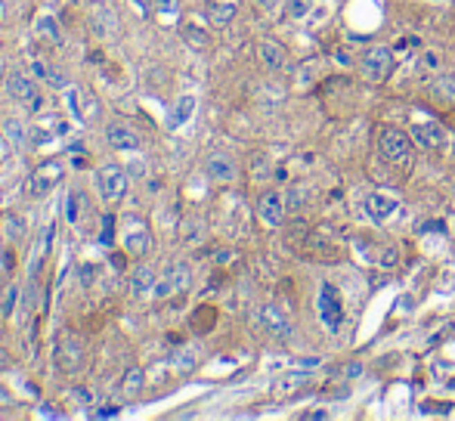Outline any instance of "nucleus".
Wrapping results in <instances>:
<instances>
[{"label": "nucleus", "instance_id": "9b49d317", "mask_svg": "<svg viewBox=\"0 0 455 421\" xmlns=\"http://www.w3.org/2000/svg\"><path fill=\"white\" fill-rule=\"evenodd\" d=\"M105 139H109V146L111 149H118V152H136L140 149V133L134 130V127H127V124H118V121H111L109 127H105Z\"/></svg>", "mask_w": 455, "mask_h": 421}, {"label": "nucleus", "instance_id": "1a4fd4ad", "mask_svg": "<svg viewBox=\"0 0 455 421\" xmlns=\"http://www.w3.org/2000/svg\"><path fill=\"white\" fill-rule=\"evenodd\" d=\"M400 208V196H393V192H384V189H378V192H372V196L366 198V214H368V220L372 223H387V220L397 214Z\"/></svg>", "mask_w": 455, "mask_h": 421}, {"label": "nucleus", "instance_id": "4468645a", "mask_svg": "<svg viewBox=\"0 0 455 421\" xmlns=\"http://www.w3.org/2000/svg\"><path fill=\"white\" fill-rule=\"evenodd\" d=\"M260 323H263V329H267L269 335H276V338H288V335H292V323L285 319V313H282L279 307H263V310H260Z\"/></svg>", "mask_w": 455, "mask_h": 421}, {"label": "nucleus", "instance_id": "393cba45", "mask_svg": "<svg viewBox=\"0 0 455 421\" xmlns=\"http://www.w3.org/2000/svg\"><path fill=\"white\" fill-rule=\"evenodd\" d=\"M235 16V3H211V22L214 25H229Z\"/></svg>", "mask_w": 455, "mask_h": 421}, {"label": "nucleus", "instance_id": "a878e982", "mask_svg": "<svg viewBox=\"0 0 455 421\" xmlns=\"http://www.w3.org/2000/svg\"><path fill=\"white\" fill-rule=\"evenodd\" d=\"M431 87H434V93H440L443 99H455V75H437V81Z\"/></svg>", "mask_w": 455, "mask_h": 421}, {"label": "nucleus", "instance_id": "6e6552de", "mask_svg": "<svg viewBox=\"0 0 455 421\" xmlns=\"http://www.w3.org/2000/svg\"><path fill=\"white\" fill-rule=\"evenodd\" d=\"M285 211H288V202L282 192L269 189L260 196V202H257V214H260V220L269 226V230H276V226L285 223Z\"/></svg>", "mask_w": 455, "mask_h": 421}, {"label": "nucleus", "instance_id": "423d86ee", "mask_svg": "<svg viewBox=\"0 0 455 421\" xmlns=\"http://www.w3.org/2000/svg\"><path fill=\"white\" fill-rule=\"evenodd\" d=\"M359 65H362V75H366V81H372V84L387 81V75H391V65H393L391 46H372V50L362 56Z\"/></svg>", "mask_w": 455, "mask_h": 421}, {"label": "nucleus", "instance_id": "2eb2a0df", "mask_svg": "<svg viewBox=\"0 0 455 421\" xmlns=\"http://www.w3.org/2000/svg\"><path fill=\"white\" fill-rule=\"evenodd\" d=\"M35 35L41 37V41L53 44V46H62V28H59V22H56L53 12H41V16L35 19Z\"/></svg>", "mask_w": 455, "mask_h": 421}, {"label": "nucleus", "instance_id": "5701e85b", "mask_svg": "<svg viewBox=\"0 0 455 421\" xmlns=\"http://www.w3.org/2000/svg\"><path fill=\"white\" fill-rule=\"evenodd\" d=\"M170 282H174V291H186L189 285H193V270H189V264H174L168 270Z\"/></svg>", "mask_w": 455, "mask_h": 421}, {"label": "nucleus", "instance_id": "412c9836", "mask_svg": "<svg viewBox=\"0 0 455 421\" xmlns=\"http://www.w3.org/2000/svg\"><path fill=\"white\" fill-rule=\"evenodd\" d=\"M193 115H195V96H180L174 105V112H170V118H168V127L186 124Z\"/></svg>", "mask_w": 455, "mask_h": 421}, {"label": "nucleus", "instance_id": "e433bc0d", "mask_svg": "<svg viewBox=\"0 0 455 421\" xmlns=\"http://www.w3.org/2000/svg\"><path fill=\"white\" fill-rule=\"evenodd\" d=\"M158 10H161L164 16H174V12L180 10V0H158Z\"/></svg>", "mask_w": 455, "mask_h": 421}, {"label": "nucleus", "instance_id": "cd10ccee", "mask_svg": "<svg viewBox=\"0 0 455 421\" xmlns=\"http://www.w3.org/2000/svg\"><path fill=\"white\" fill-rule=\"evenodd\" d=\"M285 6L292 19H307L310 10H313V0H285Z\"/></svg>", "mask_w": 455, "mask_h": 421}, {"label": "nucleus", "instance_id": "c756f323", "mask_svg": "<svg viewBox=\"0 0 455 421\" xmlns=\"http://www.w3.org/2000/svg\"><path fill=\"white\" fill-rule=\"evenodd\" d=\"M421 69H431V71H437L440 69V53H434V50H427V53H421Z\"/></svg>", "mask_w": 455, "mask_h": 421}, {"label": "nucleus", "instance_id": "9d476101", "mask_svg": "<svg viewBox=\"0 0 455 421\" xmlns=\"http://www.w3.org/2000/svg\"><path fill=\"white\" fill-rule=\"evenodd\" d=\"M127 232H124V248H127L130 257H146L149 254V245H152V236H149V226L136 217H127L124 220Z\"/></svg>", "mask_w": 455, "mask_h": 421}, {"label": "nucleus", "instance_id": "ea45409f", "mask_svg": "<svg viewBox=\"0 0 455 421\" xmlns=\"http://www.w3.org/2000/svg\"><path fill=\"white\" fill-rule=\"evenodd\" d=\"M6 359H10V356H6V347L0 344V369H3V366H6Z\"/></svg>", "mask_w": 455, "mask_h": 421}, {"label": "nucleus", "instance_id": "bb28decb", "mask_svg": "<svg viewBox=\"0 0 455 421\" xmlns=\"http://www.w3.org/2000/svg\"><path fill=\"white\" fill-rule=\"evenodd\" d=\"M183 41L189 46H195V50H204L208 46V37H204L202 28H195V25H183Z\"/></svg>", "mask_w": 455, "mask_h": 421}, {"label": "nucleus", "instance_id": "f8f14e48", "mask_svg": "<svg viewBox=\"0 0 455 421\" xmlns=\"http://www.w3.org/2000/svg\"><path fill=\"white\" fill-rule=\"evenodd\" d=\"M257 56H260V62L267 65L269 71H288L292 69V56H288V50L282 44H276V41H260Z\"/></svg>", "mask_w": 455, "mask_h": 421}, {"label": "nucleus", "instance_id": "b1692460", "mask_svg": "<svg viewBox=\"0 0 455 421\" xmlns=\"http://www.w3.org/2000/svg\"><path fill=\"white\" fill-rule=\"evenodd\" d=\"M3 133H6V139H10L12 146H25V143H28V130H25V124L16 121V118H6Z\"/></svg>", "mask_w": 455, "mask_h": 421}, {"label": "nucleus", "instance_id": "4c0bfd02", "mask_svg": "<svg viewBox=\"0 0 455 421\" xmlns=\"http://www.w3.org/2000/svg\"><path fill=\"white\" fill-rule=\"evenodd\" d=\"M303 418H307V421H322V418H328V412H325V409H316V412H303Z\"/></svg>", "mask_w": 455, "mask_h": 421}, {"label": "nucleus", "instance_id": "f704fd0d", "mask_svg": "<svg viewBox=\"0 0 455 421\" xmlns=\"http://www.w3.org/2000/svg\"><path fill=\"white\" fill-rule=\"evenodd\" d=\"M285 202H288V208H292V211H298L301 202H307V192H301V186H298V189H292V196H288Z\"/></svg>", "mask_w": 455, "mask_h": 421}, {"label": "nucleus", "instance_id": "c85d7f7f", "mask_svg": "<svg viewBox=\"0 0 455 421\" xmlns=\"http://www.w3.org/2000/svg\"><path fill=\"white\" fill-rule=\"evenodd\" d=\"M301 384H303V375H288V378H282L279 384H276V397H288V393H294Z\"/></svg>", "mask_w": 455, "mask_h": 421}, {"label": "nucleus", "instance_id": "2f4dec72", "mask_svg": "<svg viewBox=\"0 0 455 421\" xmlns=\"http://www.w3.org/2000/svg\"><path fill=\"white\" fill-rule=\"evenodd\" d=\"M16 298H19V289L12 285V289L6 291V298H3V307H0V313H3V316H10V313H12V307H16Z\"/></svg>", "mask_w": 455, "mask_h": 421}, {"label": "nucleus", "instance_id": "58836bf2", "mask_svg": "<svg viewBox=\"0 0 455 421\" xmlns=\"http://www.w3.org/2000/svg\"><path fill=\"white\" fill-rule=\"evenodd\" d=\"M254 6H260V10H276V6H279V0H254Z\"/></svg>", "mask_w": 455, "mask_h": 421}, {"label": "nucleus", "instance_id": "dca6fc26", "mask_svg": "<svg viewBox=\"0 0 455 421\" xmlns=\"http://www.w3.org/2000/svg\"><path fill=\"white\" fill-rule=\"evenodd\" d=\"M409 133H412V139L421 146V149H437V146L443 143V127L434 124V121H427V124H415Z\"/></svg>", "mask_w": 455, "mask_h": 421}, {"label": "nucleus", "instance_id": "0eeeda50", "mask_svg": "<svg viewBox=\"0 0 455 421\" xmlns=\"http://www.w3.org/2000/svg\"><path fill=\"white\" fill-rule=\"evenodd\" d=\"M381 152H384L387 162L409 164V158H412V137L403 130H384L381 133Z\"/></svg>", "mask_w": 455, "mask_h": 421}, {"label": "nucleus", "instance_id": "a19ab883", "mask_svg": "<svg viewBox=\"0 0 455 421\" xmlns=\"http://www.w3.org/2000/svg\"><path fill=\"white\" fill-rule=\"evenodd\" d=\"M47 3H50V6H56V3H59V0H47Z\"/></svg>", "mask_w": 455, "mask_h": 421}, {"label": "nucleus", "instance_id": "79ce46f5", "mask_svg": "<svg viewBox=\"0 0 455 421\" xmlns=\"http://www.w3.org/2000/svg\"><path fill=\"white\" fill-rule=\"evenodd\" d=\"M434 3H443V0H434Z\"/></svg>", "mask_w": 455, "mask_h": 421}, {"label": "nucleus", "instance_id": "39448f33", "mask_svg": "<svg viewBox=\"0 0 455 421\" xmlns=\"http://www.w3.org/2000/svg\"><path fill=\"white\" fill-rule=\"evenodd\" d=\"M62 162H56V158H47L44 164H37L35 173H31V180H28V196L31 198H44V196H50L53 192V186L56 183H62Z\"/></svg>", "mask_w": 455, "mask_h": 421}, {"label": "nucleus", "instance_id": "7c9ffc66", "mask_svg": "<svg viewBox=\"0 0 455 421\" xmlns=\"http://www.w3.org/2000/svg\"><path fill=\"white\" fill-rule=\"evenodd\" d=\"M195 363H199V353L195 350H180V356H177V366H180V369H193Z\"/></svg>", "mask_w": 455, "mask_h": 421}, {"label": "nucleus", "instance_id": "7ed1b4c3", "mask_svg": "<svg viewBox=\"0 0 455 421\" xmlns=\"http://www.w3.org/2000/svg\"><path fill=\"white\" fill-rule=\"evenodd\" d=\"M319 319H322V325H325L328 332H338L341 329V323H344V300H341V291H338V285H332V282H322L319 285Z\"/></svg>", "mask_w": 455, "mask_h": 421}, {"label": "nucleus", "instance_id": "6ab92c4d", "mask_svg": "<svg viewBox=\"0 0 455 421\" xmlns=\"http://www.w3.org/2000/svg\"><path fill=\"white\" fill-rule=\"evenodd\" d=\"M62 208H65V220H69L71 226H81V214H84V208H87V198H84V192L75 189V192L65 196Z\"/></svg>", "mask_w": 455, "mask_h": 421}, {"label": "nucleus", "instance_id": "aec40b11", "mask_svg": "<svg viewBox=\"0 0 455 421\" xmlns=\"http://www.w3.org/2000/svg\"><path fill=\"white\" fill-rule=\"evenodd\" d=\"M155 273H152V266H140V270L134 273V279H130V289H134V295L136 298H146L155 291Z\"/></svg>", "mask_w": 455, "mask_h": 421}, {"label": "nucleus", "instance_id": "72a5a7b5", "mask_svg": "<svg viewBox=\"0 0 455 421\" xmlns=\"http://www.w3.org/2000/svg\"><path fill=\"white\" fill-rule=\"evenodd\" d=\"M100 115V103L96 99H84V121H93Z\"/></svg>", "mask_w": 455, "mask_h": 421}, {"label": "nucleus", "instance_id": "473e14b6", "mask_svg": "<svg viewBox=\"0 0 455 421\" xmlns=\"http://www.w3.org/2000/svg\"><path fill=\"white\" fill-rule=\"evenodd\" d=\"M334 375H344V378H359L362 375V366L359 363H347L341 369H334Z\"/></svg>", "mask_w": 455, "mask_h": 421}, {"label": "nucleus", "instance_id": "f3484780", "mask_svg": "<svg viewBox=\"0 0 455 421\" xmlns=\"http://www.w3.org/2000/svg\"><path fill=\"white\" fill-rule=\"evenodd\" d=\"M93 31L102 37H115L118 35V16L111 12V6H96L93 10Z\"/></svg>", "mask_w": 455, "mask_h": 421}, {"label": "nucleus", "instance_id": "4be33fe9", "mask_svg": "<svg viewBox=\"0 0 455 421\" xmlns=\"http://www.w3.org/2000/svg\"><path fill=\"white\" fill-rule=\"evenodd\" d=\"M121 387H124V397H140L143 393V387H146V375H143V369H136V366H130L127 372H124V381H121Z\"/></svg>", "mask_w": 455, "mask_h": 421}, {"label": "nucleus", "instance_id": "20e7f679", "mask_svg": "<svg viewBox=\"0 0 455 421\" xmlns=\"http://www.w3.org/2000/svg\"><path fill=\"white\" fill-rule=\"evenodd\" d=\"M53 356H56V366L65 375H78V372L84 369V347H81V341H78V335H71V332H62V335L56 338Z\"/></svg>", "mask_w": 455, "mask_h": 421}, {"label": "nucleus", "instance_id": "a211bd4d", "mask_svg": "<svg viewBox=\"0 0 455 421\" xmlns=\"http://www.w3.org/2000/svg\"><path fill=\"white\" fill-rule=\"evenodd\" d=\"M0 232H3V239H6L10 245H19V242L25 239V220L19 217V214L6 211L3 220H0Z\"/></svg>", "mask_w": 455, "mask_h": 421}, {"label": "nucleus", "instance_id": "f03ea898", "mask_svg": "<svg viewBox=\"0 0 455 421\" xmlns=\"http://www.w3.org/2000/svg\"><path fill=\"white\" fill-rule=\"evenodd\" d=\"M6 93L16 99L19 105H28V112H41L44 109V93L37 81L25 71H10L6 75Z\"/></svg>", "mask_w": 455, "mask_h": 421}, {"label": "nucleus", "instance_id": "c9c22d12", "mask_svg": "<svg viewBox=\"0 0 455 421\" xmlns=\"http://www.w3.org/2000/svg\"><path fill=\"white\" fill-rule=\"evenodd\" d=\"M111 226H115V217H102V242L105 245L115 242V232H111Z\"/></svg>", "mask_w": 455, "mask_h": 421}, {"label": "nucleus", "instance_id": "ddd939ff", "mask_svg": "<svg viewBox=\"0 0 455 421\" xmlns=\"http://www.w3.org/2000/svg\"><path fill=\"white\" fill-rule=\"evenodd\" d=\"M204 173H208L211 180H217V183H233V180L239 177V168H235V162L229 155L214 152V155H208V162H204Z\"/></svg>", "mask_w": 455, "mask_h": 421}, {"label": "nucleus", "instance_id": "f257e3e1", "mask_svg": "<svg viewBox=\"0 0 455 421\" xmlns=\"http://www.w3.org/2000/svg\"><path fill=\"white\" fill-rule=\"evenodd\" d=\"M127 186H130V173L121 164H102V168H96V189H100L102 202L118 205L127 196Z\"/></svg>", "mask_w": 455, "mask_h": 421}]
</instances>
